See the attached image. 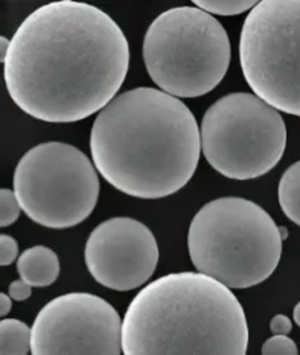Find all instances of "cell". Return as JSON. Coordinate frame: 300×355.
Instances as JSON below:
<instances>
[{"label": "cell", "mask_w": 300, "mask_h": 355, "mask_svg": "<svg viewBox=\"0 0 300 355\" xmlns=\"http://www.w3.org/2000/svg\"><path fill=\"white\" fill-rule=\"evenodd\" d=\"M130 66L124 31L99 8L60 0L21 21L5 60V84L29 116L87 119L116 96Z\"/></svg>", "instance_id": "1"}, {"label": "cell", "mask_w": 300, "mask_h": 355, "mask_svg": "<svg viewBox=\"0 0 300 355\" xmlns=\"http://www.w3.org/2000/svg\"><path fill=\"white\" fill-rule=\"evenodd\" d=\"M94 166L127 196H173L195 174L200 128L189 107L159 89L137 87L114 96L90 133Z\"/></svg>", "instance_id": "2"}, {"label": "cell", "mask_w": 300, "mask_h": 355, "mask_svg": "<svg viewBox=\"0 0 300 355\" xmlns=\"http://www.w3.org/2000/svg\"><path fill=\"white\" fill-rule=\"evenodd\" d=\"M124 355H245L249 325L232 290L202 273L161 276L122 322Z\"/></svg>", "instance_id": "3"}, {"label": "cell", "mask_w": 300, "mask_h": 355, "mask_svg": "<svg viewBox=\"0 0 300 355\" xmlns=\"http://www.w3.org/2000/svg\"><path fill=\"white\" fill-rule=\"evenodd\" d=\"M188 249L197 273L229 290L267 281L282 257L279 226L259 205L241 197L212 200L192 218Z\"/></svg>", "instance_id": "4"}, {"label": "cell", "mask_w": 300, "mask_h": 355, "mask_svg": "<svg viewBox=\"0 0 300 355\" xmlns=\"http://www.w3.org/2000/svg\"><path fill=\"white\" fill-rule=\"evenodd\" d=\"M143 61L159 90L174 98L207 95L224 78L230 40L221 23L194 6L154 19L143 38Z\"/></svg>", "instance_id": "5"}, {"label": "cell", "mask_w": 300, "mask_h": 355, "mask_svg": "<svg viewBox=\"0 0 300 355\" xmlns=\"http://www.w3.org/2000/svg\"><path fill=\"white\" fill-rule=\"evenodd\" d=\"M287 146L282 114L252 94H230L206 110L200 148L209 165L232 180H253L279 164Z\"/></svg>", "instance_id": "6"}, {"label": "cell", "mask_w": 300, "mask_h": 355, "mask_svg": "<svg viewBox=\"0 0 300 355\" xmlns=\"http://www.w3.org/2000/svg\"><path fill=\"white\" fill-rule=\"evenodd\" d=\"M12 183L20 209L49 229L78 226L94 212L101 189L91 160L63 142L40 144L23 154Z\"/></svg>", "instance_id": "7"}, {"label": "cell", "mask_w": 300, "mask_h": 355, "mask_svg": "<svg viewBox=\"0 0 300 355\" xmlns=\"http://www.w3.org/2000/svg\"><path fill=\"white\" fill-rule=\"evenodd\" d=\"M244 78L274 110L300 114V2L263 0L252 8L240 38Z\"/></svg>", "instance_id": "8"}, {"label": "cell", "mask_w": 300, "mask_h": 355, "mask_svg": "<svg viewBox=\"0 0 300 355\" xmlns=\"http://www.w3.org/2000/svg\"><path fill=\"white\" fill-rule=\"evenodd\" d=\"M122 320L105 299L67 293L46 304L30 328L33 355H121Z\"/></svg>", "instance_id": "9"}, {"label": "cell", "mask_w": 300, "mask_h": 355, "mask_svg": "<svg viewBox=\"0 0 300 355\" xmlns=\"http://www.w3.org/2000/svg\"><path fill=\"white\" fill-rule=\"evenodd\" d=\"M84 261L90 275L105 288L130 291L142 287L156 272L159 245L143 223L114 217L91 230Z\"/></svg>", "instance_id": "10"}, {"label": "cell", "mask_w": 300, "mask_h": 355, "mask_svg": "<svg viewBox=\"0 0 300 355\" xmlns=\"http://www.w3.org/2000/svg\"><path fill=\"white\" fill-rule=\"evenodd\" d=\"M17 272L29 287H49L60 276V259L49 247L34 245L19 257Z\"/></svg>", "instance_id": "11"}, {"label": "cell", "mask_w": 300, "mask_h": 355, "mask_svg": "<svg viewBox=\"0 0 300 355\" xmlns=\"http://www.w3.org/2000/svg\"><path fill=\"white\" fill-rule=\"evenodd\" d=\"M30 328L17 319L0 320V355H28Z\"/></svg>", "instance_id": "12"}, {"label": "cell", "mask_w": 300, "mask_h": 355, "mask_svg": "<svg viewBox=\"0 0 300 355\" xmlns=\"http://www.w3.org/2000/svg\"><path fill=\"white\" fill-rule=\"evenodd\" d=\"M279 205L283 214L294 223H300V164L291 165L279 182Z\"/></svg>", "instance_id": "13"}, {"label": "cell", "mask_w": 300, "mask_h": 355, "mask_svg": "<svg viewBox=\"0 0 300 355\" xmlns=\"http://www.w3.org/2000/svg\"><path fill=\"white\" fill-rule=\"evenodd\" d=\"M194 3L209 15H238L256 5L255 0H195Z\"/></svg>", "instance_id": "14"}, {"label": "cell", "mask_w": 300, "mask_h": 355, "mask_svg": "<svg viewBox=\"0 0 300 355\" xmlns=\"http://www.w3.org/2000/svg\"><path fill=\"white\" fill-rule=\"evenodd\" d=\"M20 206L17 198L11 189H0V227H8L14 225L20 217Z\"/></svg>", "instance_id": "15"}, {"label": "cell", "mask_w": 300, "mask_h": 355, "mask_svg": "<svg viewBox=\"0 0 300 355\" xmlns=\"http://www.w3.org/2000/svg\"><path fill=\"white\" fill-rule=\"evenodd\" d=\"M263 355H299V351L290 337L273 336L263 345Z\"/></svg>", "instance_id": "16"}, {"label": "cell", "mask_w": 300, "mask_h": 355, "mask_svg": "<svg viewBox=\"0 0 300 355\" xmlns=\"http://www.w3.org/2000/svg\"><path fill=\"white\" fill-rule=\"evenodd\" d=\"M19 257V244L10 235H0V267L11 266Z\"/></svg>", "instance_id": "17"}, {"label": "cell", "mask_w": 300, "mask_h": 355, "mask_svg": "<svg viewBox=\"0 0 300 355\" xmlns=\"http://www.w3.org/2000/svg\"><path fill=\"white\" fill-rule=\"evenodd\" d=\"M8 293H10L11 300H17V302H23L33 295V287H29L26 282H23L21 279L14 281L10 284V288H8Z\"/></svg>", "instance_id": "18"}, {"label": "cell", "mask_w": 300, "mask_h": 355, "mask_svg": "<svg viewBox=\"0 0 300 355\" xmlns=\"http://www.w3.org/2000/svg\"><path fill=\"white\" fill-rule=\"evenodd\" d=\"M270 329L274 336H288L291 333V329H293V322H291L287 315L278 314L272 319Z\"/></svg>", "instance_id": "19"}, {"label": "cell", "mask_w": 300, "mask_h": 355, "mask_svg": "<svg viewBox=\"0 0 300 355\" xmlns=\"http://www.w3.org/2000/svg\"><path fill=\"white\" fill-rule=\"evenodd\" d=\"M11 308H12L11 297L5 295V293H0V318H5L6 314H10Z\"/></svg>", "instance_id": "20"}, {"label": "cell", "mask_w": 300, "mask_h": 355, "mask_svg": "<svg viewBox=\"0 0 300 355\" xmlns=\"http://www.w3.org/2000/svg\"><path fill=\"white\" fill-rule=\"evenodd\" d=\"M10 38H6L3 35H0V63H5L6 55H8V49H10Z\"/></svg>", "instance_id": "21"}, {"label": "cell", "mask_w": 300, "mask_h": 355, "mask_svg": "<svg viewBox=\"0 0 300 355\" xmlns=\"http://www.w3.org/2000/svg\"><path fill=\"white\" fill-rule=\"evenodd\" d=\"M293 318H294V322L296 325H300V304H297L294 306V311H293Z\"/></svg>", "instance_id": "22"}, {"label": "cell", "mask_w": 300, "mask_h": 355, "mask_svg": "<svg viewBox=\"0 0 300 355\" xmlns=\"http://www.w3.org/2000/svg\"><path fill=\"white\" fill-rule=\"evenodd\" d=\"M279 235H281V239L283 241V239L287 238V235H288V232H287V227H279Z\"/></svg>", "instance_id": "23"}]
</instances>
